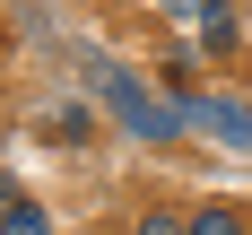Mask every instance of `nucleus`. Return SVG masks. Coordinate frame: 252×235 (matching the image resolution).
<instances>
[{"label": "nucleus", "instance_id": "obj_5", "mask_svg": "<svg viewBox=\"0 0 252 235\" xmlns=\"http://www.w3.org/2000/svg\"><path fill=\"white\" fill-rule=\"evenodd\" d=\"M191 78H200V61H191V52H183V44L165 52V61H157V87H165V96H174L183 113H191V96H200V87H191Z\"/></svg>", "mask_w": 252, "mask_h": 235}, {"label": "nucleus", "instance_id": "obj_7", "mask_svg": "<svg viewBox=\"0 0 252 235\" xmlns=\"http://www.w3.org/2000/svg\"><path fill=\"white\" fill-rule=\"evenodd\" d=\"M130 235H191V209H174V201H148Z\"/></svg>", "mask_w": 252, "mask_h": 235}, {"label": "nucleus", "instance_id": "obj_10", "mask_svg": "<svg viewBox=\"0 0 252 235\" xmlns=\"http://www.w3.org/2000/svg\"><path fill=\"white\" fill-rule=\"evenodd\" d=\"M26 201V192H18V183H9V174H0V218H9V209H18Z\"/></svg>", "mask_w": 252, "mask_h": 235}, {"label": "nucleus", "instance_id": "obj_4", "mask_svg": "<svg viewBox=\"0 0 252 235\" xmlns=\"http://www.w3.org/2000/svg\"><path fill=\"white\" fill-rule=\"evenodd\" d=\"M35 122H44L61 148H87V139H96V113H87V104H44Z\"/></svg>", "mask_w": 252, "mask_h": 235}, {"label": "nucleus", "instance_id": "obj_8", "mask_svg": "<svg viewBox=\"0 0 252 235\" xmlns=\"http://www.w3.org/2000/svg\"><path fill=\"white\" fill-rule=\"evenodd\" d=\"M0 235H52V218H44V209H35V201H18V209H9V218H0Z\"/></svg>", "mask_w": 252, "mask_h": 235}, {"label": "nucleus", "instance_id": "obj_9", "mask_svg": "<svg viewBox=\"0 0 252 235\" xmlns=\"http://www.w3.org/2000/svg\"><path fill=\"white\" fill-rule=\"evenodd\" d=\"M157 9H165V18H200L209 0H157Z\"/></svg>", "mask_w": 252, "mask_h": 235}, {"label": "nucleus", "instance_id": "obj_1", "mask_svg": "<svg viewBox=\"0 0 252 235\" xmlns=\"http://www.w3.org/2000/svg\"><path fill=\"white\" fill-rule=\"evenodd\" d=\"M87 96L104 104V122H122L130 139H148V148H174L183 131H191V113H183L174 96H157L139 70H122V61H104V52H87Z\"/></svg>", "mask_w": 252, "mask_h": 235}, {"label": "nucleus", "instance_id": "obj_3", "mask_svg": "<svg viewBox=\"0 0 252 235\" xmlns=\"http://www.w3.org/2000/svg\"><path fill=\"white\" fill-rule=\"evenodd\" d=\"M235 44H244L235 0H209V9H200V52H209V61H235Z\"/></svg>", "mask_w": 252, "mask_h": 235}, {"label": "nucleus", "instance_id": "obj_2", "mask_svg": "<svg viewBox=\"0 0 252 235\" xmlns=\"http://www.w3.org/2000/svg\"><path fill=\"white\" fill-rule=\"evenodd\" d=\"M191 131H218L226 148H252V104H235V96H191Z\"/></svg>", "mask_w": 252, "mask_h": 235}, {"label": "nucleus", "instance_id": "obj_6", "mask_svg": "<svg viewBox=\"0 0 252 235\" xmlns=\"http://www.w3.org/2000/svg\"><path fill=\"white\" fill-rule=\"evenodd\" d=\"M191 235H252V218H244V201H200L191 209Z\"/></svg>", "mask_w": 252, "mask_h": 235}]
</instances>
